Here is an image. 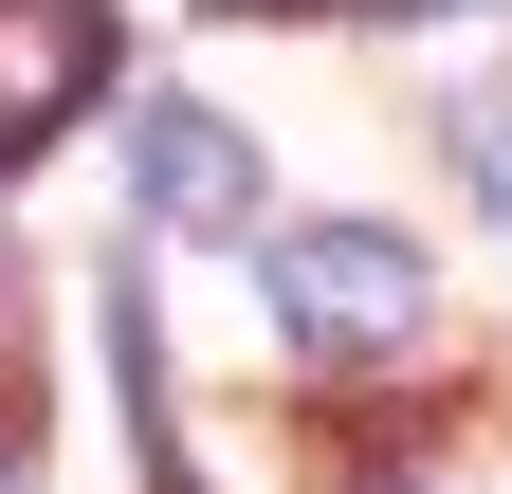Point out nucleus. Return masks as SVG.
I'll return each mask as SVG.
<instances>
[{
  "instance_id": "1",
  "label": "nucleus",
  "mask_w": 512,
  "mask_h": 494,
  "mask_svg": "<svg viewBox=\"0 0 512 494\" xmlns=\"http://www.w3.org/2000/svg\"><path fill=\"white\" fill-rule=\"evenodd\" d=\"M275 330L311 366H384L421 330V238H384V220H293L275 238Z\"/></svg>"
},
{
  "instance_id": "2",
  "label": "nucleus",
  "mask_w": 512,
  "mask_h": 494,
  "mask_svg": "<svg viewBox=\"0 0 512 494\" xmlns=\"http://www.w3.org/2000/svg\"><path fill=\"white\" fill-rule=\"evenodd\" d=\"M110 92V0H0V165H37Z\"/></svg>"
},
{
  "instance_id": "3",
  "label": "nucleus",
  "mask_w": 512,
  "mask_h": 494,
  "mask_svg": "<svg viewBox=\"0 0 512 494\" xmlns=\"http://www.w3.org/2000/svg\"><path fill=\"white\" fill-rule=\"evenodd\" d=\"M128 183H147V220H183V238H238L256 220V129L238 110H128Z\"/></svg>"
},
{
  "instance_id": "4",
  "label": "nucleus",
  "mask_w": 512,
  "mask_h": 494,
  "mask_svg": "<svg viewBox=\"0 0 512 494\" xmlns=\"http://www.w3.org/2000/svg\"><path fill=\"white\" fill-rule=\"evenodd\" d=\"M458 165H476V202L512 220V92H494V110H458Z\"/></svg>"
},
{
  "instance_id": "5",
  "label": "nucleus",
  "mask_w": 512,
  "mask_h": 494,
  "mask_svg": "<svg viewBox=\"0 0 512 494\" xmlns=\"http://www.w3.org/2000/svg\"><path fill=\"white\" fill-rule=\"evenodd\" d=\"M366 494H439V476H366Z\"/></svg>"
}]
</instances>
